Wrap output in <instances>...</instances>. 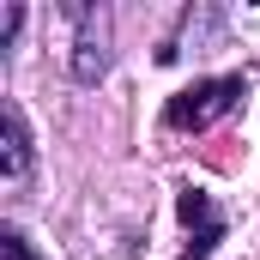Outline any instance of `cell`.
Returning <instances> with one entry per match:
<instances>
[{
    "label": "cell",
    "mask_w": 260,
    "mask_h": 260,
    "mask_svg": "<svg viewBox=\"0 0 260 260\" xmlns=\"http://www.w3.org/2000/svg\"><path fill=\"white\" fill-rule=\"evenodd\" d=\"M242 97H248V79H242V73H224V79H194V85H182V91L164 103V127L200 133V127H212L218 115H230Z\"/></svg>",
    "instance_id": "cell-1"
},
{
    "label": "cell",
    "mask_w": 260,
    "mask_h": 260,
    "mask_svg": "<svg viewBox=\"0 0 260 260\" xmlns=\"http://www.w3.org/2000/svg\"><path fill=\"white\" fill-rule=\"evenodd\" d=\"M176 218L188 224V248H182V260H212V248L224 242V212L212 206V194L188 182V188L176 194Z\"/></svg>",
    "instance_id": "cell-2"
},
{
    "label": "cell",
    "mask_w": 260,
    "mask_h": 260,
    "mask_svg": "<svg viewBox=\"0 0 260 260\" xmlns=\"http://www.w3.org/2000/svg\"><path fill=\"white\" fill-rule=\"evenodd\" d=\"M79 18V37H73V79L79 85H97L109 73V12L103 6H73Z\"/></svg>",
    "instance_id": "cell-3"
},
{
    "label": "cell",
    "mask_w": 260,
    "mask_h": 260,
    "mask_svg": "<svg viewBox=\"0 0 260 260\" xmlns=\"http://www.w3.org/2000/svg\"><path fill=\"white\" fill-rule=\"evenodd\" d=\"M0 176L6 182L30 176V127H24L18 103H0Z\"/></svg>",
    "instance_id": "cell-4"
},
{
    "label": "cell",
    "mask_w": 260,
    "mask_h": 260,
    "mask_svg": "<svg viewBox=\"0 0 260 260\" xmlns=\"http://www.w3.org/2000/svg\"><path fill=\"white\" fill-rule=\"evenodd\" d=\"M0 260H37V248H30L18 230H0Z\"/></svg>",
    "instance_id": "cell-5"
}]
</instances>
